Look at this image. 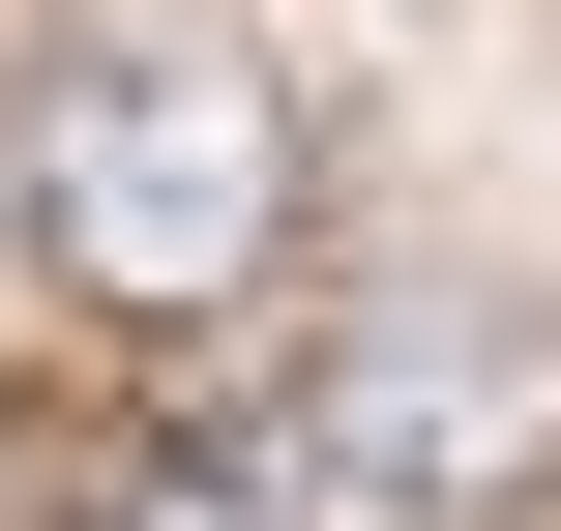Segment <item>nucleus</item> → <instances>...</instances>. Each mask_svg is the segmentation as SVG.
<instances>
[{
    "mask_svg": "<svg viewBox=\"0 0 561 531\" xmlns=\"http://www.w3.org/2000/svg\"><path fill=\"white\" fill-rule=\"evenodd\" d=\"M59 531H296V503H266L237 443H118V473H89V503H59Z\"/></svg>",
    "mask_w": 561,
    "mask_h": 531,
    "instance_id": "nucleus-3",
    "label": "nucleus"
},
{
    "mask_svg": "<svg viewBox=\"0 0 561 531\" xmlns=\"http://www.w3.org/2000/svg\"><path fill=\"white\" fill-rule=\"evenodd\" d=\"M355 473H414V503H473V473H533V355L503 325H355Z\"/></svg>",
    "mask_w": 561,
    "mask_h": 531,
    "instance_id": "nucleus-2",
    "label": "nucleus"
},
{
    "mask_svg": "<svg viewBox=\"0 0 561 531\" xmlns=\"http://www.w3.org/2000/svg\"><path fill=\"white\" fill-rule=\"evenodd\" d=\"M30 266H59L89 325H237V296L296 266V89H266L207 0L59 30V89H30Z\"/></svg>",
    "mask_w": 561,
    "mask_h": 531,
    "instance_id": "nucleus-1",
    "label": "nucleus"
}]
</instances>
